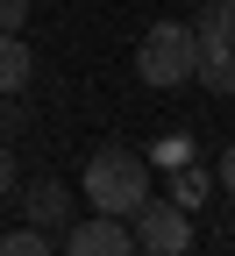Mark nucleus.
Returning <instances> with one entry per match:
<instances>
[{"label":"nucleus","instance_id":"obj_1","mask_svg":"<svg viewBox=\"0 0 235 256\" xmlns=\"http://www.w3.org/2000/svg\"><path fill=\"white\" fill-rule=\"evenodd\" d=\"M86 200H93V214H136L143 200H150V164H143V156L136 150H121V142H107V150H93L86 156Z\"/></svg>","mask_w":235,"mask_h":256},{"label":"nucleus","instance_id":"obj_4","mask_svg":"<svg viewBox=\"0 0 235 256\" xmlns=\"http://www.w3.org/2000/svg\"><path fill=\"white\" fill-rule=\"evenodd\" d=\"M64 249L72 256H128L136 235H128L121 214H93V220H64Z\"/></svg>","mask_w":235,"mask_h":256},{"label":"nucleus","instance_id":"obj_12","mask_svg":"<svg viewBox=\"0 0 235 256\" xmlns=\"http://www.w3.org/2000/svg\"><path fill=\"white\" fill-rule=\"evenodd\" d=\"M29 22V0H0V28H22Z\"/></svg>","mask_w":235,"mask_h":256},{"label":"nucleus","instance_id":"obj_6","mask_svg":"<svg viewBox=\"0 0 235 256\" xmlns=\"http://www.w3.org/2000/svg\"><path fill=\"white\" fill-rule=\"evenodd\" d=\"M192 78L207 86V92H235V43H199V57H192Z\"/></svg>","mask_w":235,"mask_h":256},{"label":"nucleus","instance_id":"obj_9","mask_svg":"<svg viewBox=\"0 0 235 256\" xmlns=\"http://www.w3.org/2000/svg\"><path fill=\"white\" fill-rule=\"evenodd\" d=\"M50 249V228H15V235H0V256H43Z\"/></svg>","mask_w":235,"mask_h":256},{"label":"nucleus","instance_id":"obj_8","mask_svg":"<svg viewBox=\"0 0 235 256\" xmlns=\"http://www.w3.org/2000/svg\"><path fill=\"white\" fill-rule=\"evenodd\" d=\"M192 36L199 43H235V0H207L199 22H192Z\"/></svg>","mask_w":235,"mask_h":256},{"label":"nucleus","instance_id":"obj_5","mask_svg":"<svg viewBox=\"0 0 235 256\" xmlns=\"http://www.w3.org/2000/svg\"><path fill=\"white\" fill-rule=\"evenodd\" d=\"M72 185L64 178H36V185H22V214L36 220V228H64V220H72Z\"/></svg>","mask_w":235,"mask_h":256},{"label":"nucleus","instance_id":"obj_13","mask_svg":"<svg viewBox=\"0 0 235 256\" xmlns=\"http://www.w3.org/2000/svg\"><path fill=\"white\" fill-rule=\"evenodd\" d=\"M214 171H221V185H228V192H235V142H228V150H221V156H214Z\"/></svg>","mask_w":235,"mask_h":256},{"label":"nucleus","instance_id":"obj_3","mask_svg":"<svg viewBox=\"0 0 235 256\" xmlns=\"http://www.w3.org/2000/svg\"><path fill=\"white\" fill-rule=\"evenodd\" d=\"M128 220H136L128 235H136L143 256H185V249H192V214H185L178 200H143Z\"/></svg>","mask_w":235,"mask_h":256},{"label":"nucleus","instance_id":"obj_11","mask_svg":"<svg viewBox=\"0 0 235 256\" xmlns=\"http://www.w3.org/2000/svg\"><path fill=\"white\" fill-rule=\"evenodd\" d=\"M22 121H29V107H15V92H0V136H15Z\"/></svg>","mask_w":235,"mask_h":256},{"label":"nucleus","instance_id":"obj_10","mask_svg":"<svg viewBox=\"0 0 235 256\" xmlns=\"http://www.w3.org/2000/svg\"><path fill=\"white\" fill-rule=\"evenodd\" d=\"M22 185V171H15V150H8V136H0V200Z\"/></svg>","mask_w":235,"mask_h":256},{"label":"nucleus","instance_id":"obj_7","mask_svg":"<svg viewBox=\"0 0 235 256\" xmlns=\"http://www.w3.org/2000/svg\"><path fill=\"white\" fill-rule=\"evenodd\" d=\"M29 72H36V57H29L22 28H0V92H22V86H29Z\"/></svg>","mask_w":235,"mask_h":256},{"label":"nucleus","instance_id":"obj_2","mask_svg":"<svg viewBox=\"0 0 235 256\" xmlns=\"http://www.w3.org/2000/svg\"><path fill=\"white\" fill-rule=\"evenodd\" d=\"M192 57H199V36H192V28L185 22H157L150 36H143V50H136V72H143V86L171 92V86L192 78Z\"/></svg>","mask_w":235,"mask_h":256}]
</instances>
